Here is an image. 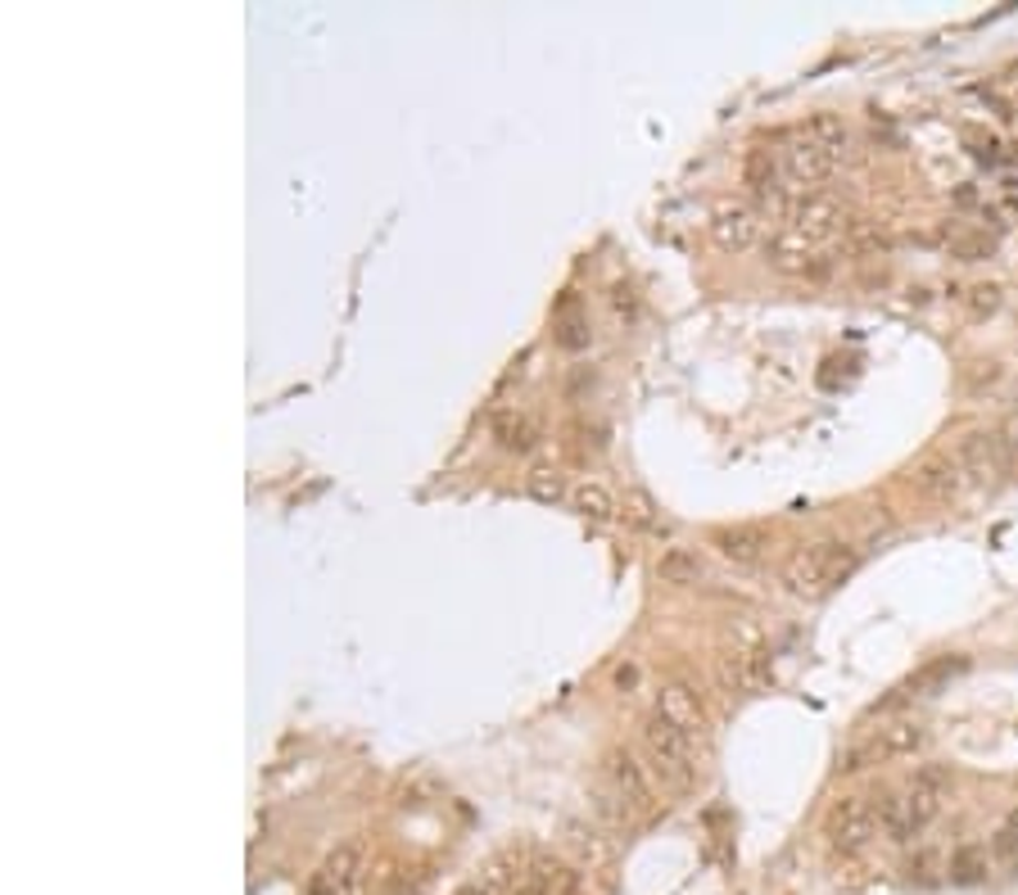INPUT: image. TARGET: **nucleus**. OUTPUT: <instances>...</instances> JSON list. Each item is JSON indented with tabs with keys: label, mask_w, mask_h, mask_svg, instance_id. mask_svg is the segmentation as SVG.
<instances>
[{
	"label": "nucleus",
	"mask_w": 1018,
	"mask_h": 895,
	"mask_svg": "<svg viewBox=\"0 0 1018 895\" xmlns=\"http://www.w3.org/2000/svg\"><path fill=\"white\" fill-rule=\"evenodd\" d=\"M823 832H829V841L838 845V851H864L869 841L879 836V814H874V801L869 796H842V801H833L829 819H823Z\"/></svg>",
	"instance_id": "4"
},
{
	"label": "nucleus",
	"mask_w": 1018,
	"mask_h": 895,
	"mask_svg": "<svg viewBox=\"0 0 1018 895\" xmlns=\"http://www.w3.org/2000/svg\"><path fill=\"white\" fill-rule=\"evenodd\" d=\"M905 877H910L914 886H942V882H946V864H942L933 851H919V855L905 864Z\"/></svg>",
	"instance_id": "27"
},
{
	"label": "nucleus",
	"mask_w": 1018,
	"mask_h": 895,
	"mask_svg": "<svg viewBox=\"0 0 1018 895\" xmlns=\"http://www.w3.org/2000/svg\"><path fill=\"white\" fill-rule=\"evenodd\" d=\"M715 552L734 566H756L769 552V529L765 525H730L715 534Z\"/></svg>",
	"instance_id": "13"
},
{
	"label": "nucleus",
	"mask_w": 1018,
	"mask_h": 895,
	"mask_svg": "<svg viewBox=\"0 0 1018 895\" xmlns=\"http://www.w3.org/2000/svg\"><path fill=\"white\" fill-rule=\"evenodd\" d=\"M702 575H706V566H702V557L693 552V547H665L661 561H657V579L670 583V588H689Z\"/></svg>",
	"instance_id": "19"
},
{
	"label": "nucleus",
	"mask_w": 1018,
	"mask_h": 895,
	"mask_svg": "<svg viewBox=\"0 0 1018 895\" xmlns=\"http://www.w3.org/2000/svg\"><path fill=\"white\" fill-rule=\"evenodd\" d=\"M797 235H806L810 244H823V240H833V235H842V231H851V222H847V209H842V199H833V194H819V190H810V194H797V204L788 209V218H784Z\"/></svg>",
	"instance_id": "5"
},
{
	"label": "nucleus",
	"mask_w": 1018,
	"mask_h": 895,
	"mask_svg": "<svg viewBox=\"0 0 1018 895\" xmlns=\"http://www.w3.org/2000/svg\"><path fill=\"white\" fill-rule=\"evenodd\" d=\"M643 751H648V760L661 769V778H670L674 787L697 782V751H693V737H684L670 719L648 715V724H643Z\"/></svg>",
	"instance_id": "2"
},
{
	"label": "nucleus",
	"mask_w": 1018,
	"mask_h": 895,
	"mask_svg": "<svg viewBox=\"0 0 1018 895\" xmlns=\"http://www.w3.org/2000/svg\"><path fill=\"white\" fill-rule=\"evenodd\" d=\"M1009 91H1014V99H1018V73H1014V77H1009Z\"/></svg>",
	"instance_id": "31"
},
{
	"label": "nucleus",
	"mask_w": 1018,
	"mask_h": 895,
	"mask_svg": "<svg viewBox=\"0 0 1018 895\" xmlns=\"http://www.w3.org/2000/svg\"><path fill=\"white\" fill-rule=\"evenodd\" d=\"M797 136L823 145V149H829V155H838V159L847 155V145H851V127H847L838 114H810V118L797 127Z\"/></svg>",
	"instance_id": "20"
},
{
	"label": "nucleus",
	"mask_w": 1018,
	"mask_h": 895,
	"mask_svg": "<svg viewBox=\"0 0 1018 895\" xmlns=\"http://www.w3.org/2000/svg\"><path fill=\"white\" fill-rule=\"evenodd\" d=\"M951 769L946 765H937V760H928V765H919L914 769V782H910V791H905V806H910V819H914V828L924 832L942 810H946V796H951Z\"/></svg>",
	"instance_id": "8"
},
{
	"label": "nucleus",
	"mask_w": 1018,
	"mask_h": 895,
	"mask_svg": "<svg viewBox=\"0 0 1018 895\" xmlns=\"http://www.w3.org/2000/svg\"><path fill=\"white\" fill-rule=\"evenodd\" d=\"M553 339H557V348H566V354H579V348H589L594 326H589V313L579 308L575 298H562V308L553 313Z\"/></svg>",
	"instance_id": "16"
},
{
	"label": "nucleus",
	"mask_w": 1018,
	"mask_h": 895,
	"mask_svg": "<svg viewBox=\"0 0 1018 895\" xmlns=\"http://www.w3.org/2000/svg\"><path fill=\"white\" fill-rule=\"evenodd\" d=\"M765 263L774 267V272H784V276H810V281H823L833 267H829V259H819L815 254V244L806 240V235H797L793 227H779L774 231L765 244Z\"/></svg>",
	"instance_id": "6"
},
{
	"label": "nucleus",
	"mask_w": 1018,
	"mask_h": 895,
	"mask_svg": "<svg viewBox=\"0 0 1018 895\" xmlns=\"http://www.w3.org/2000/svg\"><path fill=\"white\" fill-rule=\"evenodd\" d=\"M525 493L535 497V503H548V507H553V503H562V497H570L575 488L566 484V475H562V471H553V466H535V471L525 475Z\"/></svg>",
	"instance_id": "22"
},
{
	"label": "nucleus",
	"mask_w": 1018,
	"mask_h": 895,
	"mask_svg": "<svg viewBox=\"0 0 1018 895\" xmlns=\"http://www.w3.org/2000/svg\"><path fill=\"white\" fill-rule=\"evenodd\" d=\"M964 484H968V475H964V466L955 462V453H951V457H928L924 466L914 471V488L924 493V497H937V503H951V497H955Z\"/></svg>",
	"instance_id": "14"
},
{
	"label": "nucleus",
	"mask_w": 1018,
	"mask_h": 895,
	"mask_svg": "<svg viewBox=\"0 0 1018 895\" xmlns=\"http://www.w3.org/2000/svg\"><path fill=\"white\" fill-rule=\"evenodd\" d=\"M856 570V547L842 538H819L784 566V588L793 597H823Z\"/></svg>",
	"instance_id": "1"
},
{
	"label": "nucleus",
	"mask_w": 1018,
	"mask_h": 895,
	"mask_svg": "<svg viewBox=\"0 0 1018 895\" xmlns=\"http://www.w3.org/2000/svg\"><path fill=\"white\" fill-rule=\"evenodd\" d=\"M570 503L579 507V516H589V520H611L616 516V497L598 484V480H585L575 493H570Z\"/></svg>",
	"instance_id": "23"
},
{
	"label": "nucleus",
	"mask_w": 1018,
	"mask_h": 895,
	"mask_svg": "<svg viewBox=\"0 0 1018 895\" xmlns=\"http://www.w3.org/2000/svg\"><path fill=\"white\" fill-rule=\"evenodd\" d=\"M358 877H363V845L349 841V845H339V851L326 860L322 882H326L335 895H349V891L358 886Z\"/></svg>",
	"instance_id": "18"
},
{
	"label": "nucleus",
	"mask_w": 1018,
	"mask_h": 895,
	"mask_svg": "<svg viewBox=\"0 0 1018 895\" xmlns=\"http://www.w3.org/2000/svg\"><path fill=\"white\" fill-rule=\"evenodd\" d=\"M657 715H661V719H670V724H674L679 733H684V737H706V728H711L697 687L679 683V678L661 683V692H657Z\"/></svg>",
	"instance_id": "10"
},
{
	"label": "nucleus",
	"mask_w": 1018,
	"mask_h": 895,
	"mask_svg": "<svg viewBox=\"0 0 1018 895\" xmlns=\"http://www.w3.org/2000/svg\"><path fill=\"white\" fill-rule=\"evenodd\" d=\"M874 814H879V832L888 836V841H914L919 836V828H914V819H910V806H905V796H879L874 801Z\"/></svg>",
	"instance_id": "21"
},
{
	"label": "nucleus",
	"mask_w": 1018,
	"mask_h": 895,
	"mask_svg": "<svg viewBox=\"0 0 1018 895\" xmlns=\"http://www.w3.org/2000/svg\"><path fill=\"white\" fill-rule=\"evenodd\" d=\"M968 661L964 656H942V661H933L928 670H919L914 678H910V687L905 692H914V696H924V687H937L942 678H951V674H959Z\"/></svg>",
	"instance_id": "26"
},
{
	"label": "nucleus",
	"mask_w": 1018,
	"mask_h": 895,
	"mask_svg": "<svg viewBox=\"0 0 1018 895\" xmlns=\"http://www.w3.org/2000/svg\"><path fill=\"white\" fill-rule=\"evenodd\" d=\"M490 434H494V443L503 448V453H529V448L539 443L535 421H529L525 412H516V408H498L494 421H490Z\"/></svg>",
	"instance_id": "15"
},
{
	"label": "nucleus",
	"mask_w": 1018,
	"mask_h": 895,
	"mask_svg": "<svg viewBox=\"0 0 1018 895\" xmlns=\"http://www.w3.org/2000/svg\"><path fill=\"white\" fill-rule=\"evenodd\" d=\"M955 462L964 466L968 480L978 484H996L1005 471H1009V439L996 434V430H974L964 434L959 448H955Z\"/></svg>",
	"instance_id": "7"
},
{
	"label": "nucleus",
	"mask_w": 1018,
	"mask_h": 895,
	"mask_svg": "<svg viewBox=\"0 0 1018 895\" xmlns=\"http://www.w3.org/2000/svg\"><path fill=\"white\" fill-rule=\"evenodd\" d=\"M924 741H928V728H919L910 719H896V724H883L874 728L860 746H851L847 751V773L864 769V765H892V760H905V756H919L924 751Z\"/></svg>",
	"instance_id": "3"
},
{
	"label": "nucleus",
	"mask_w": 1018,
	"mask_h": 895,
	"mask_svg": "<svg viewBox=\"0 0 1018 895\" xmlns=\"http://www.w3.org/2000/svg\"><path fill=\"white\" fill-rule=\"evenodd\" d=\"M616 687H620V692H634V687H639V665L625 661V665L616 670Z\"/></svg>",
	"instance_id": "30"
},
{
	"label": "nucleus",
	"mask_w": 1018,
	"mask_h": 895,
	"mask_svg": "<svg viewBox=\"0 0 1018 895\" xmlns=\"http://www.w3.org/2000/svg\"><path fill=\"white\" fill-rule=\"evenodd\" d=\"M602 769H607L611 787L620 791V801L639 806V810H652V806H657V787H652V773H648V765H643L634 751H625V746H616V751H607Z\"/></svg>",
	"instance_id": "9"
},
{
	"label": "nucleus",
	"mask_w": 1018,
	"mask_h": 895,
	"mask_svg": "<svg viewBox=\"0 0 1018 895\" xmlns=\"http://www.w3.org/2000/svg\"><path fill=\"white\" fill-rule=\"evenodd\" d=\"M996 380H1000V362H974V367L964 371V385H968V389H991Z\"/></svg>",
	"instance_id": "29"
},
{
	"label": "nucleus",
	"mask_w": 1018,
	"mask_h": 895,
	"mask_svg": "<svg viewBox=\"0 0 1018 895\" xmlns=\"http://www.w3.org/2000/svg\"><path fill=\"white\" fill-rule=\"evenodd\" d=\"M838 155H829V149L823 145H815V140H806V136H793L788 145H784V172H788V181H797V186H819V181H829L833 172H838Z\"/></svg>",
	"instance_id": "12"
},
{
	"label": "nucleus",
	"mask_w": 1018,
	"mask_h": 895,
	"mask_svg": "<svg viewBox=\"0 0 1018 895\" xmlns=\"http://www.w3.org/2000/svg\"><path fill=\"white\" fill-rule=\"evenodd\" d=\"M991 868H996V860H991L987 845H959V851L946 860V882L951 886H978L991 877Z\"/></svg>",
	"instance_id": "17"
},
{
	"label": "nucleus",
	"mask_w": 1018,
	"mask_h": 895,
	"mask_svg": "<svg viewBox=\"0 0 1018 895\" xmlns=\"http://www.w3.org/2000/svg\"><path fill=\"white\" fill-rule=\"evenodd\" d=\"M765 235V222L752 204H720L715 218H711V240L720 249H730V254H747V249H756Z\"/></svg>",
	"instance_id": "11"
},
{
	"label": "nucleus",
	"mask_w": 1018,
	"mask_h": 895,
	"mask_svg": "<svg viewBox=\"0 0 1018 895\" xmlns=\"http://www.w3.org/2000/svg\"><path fill=\"white\" fill-rule=\"evenodd\" d=\"M991 860H996V868L1018 873V806L1005 814V823L991 836Z\"/></svg>",
	"instance_id": "24"
},
{
	"label": "nucleus",
	"mask_w": 1018,
	"mask_h": 895,
	"mask_svg": "<svg viewBox=\"0 0 1018 895\" xmlns=\"http://www.w3.org/2000/svg\"><path fill=\"white\" fill-rule=\"evenodd\" d=\"M951 249H955L964 263H978V259L996 254V240H987V235H959V240H951Z\"/></svg>",
	"instance_id": "28"
},
{
	"label": "nucleus",
	"mask_w": 1018,
	"mask_h": 895,
	"mask_svg": "<svg viewBox=\"0 0 1018 895\" xmlns=\"http://www.w3.org/2000/svg\"><path fill=\"white\" fill-rule=\"evenodd\" d=\"M959 304L968 308V317H996L1000 304H1005V289L996 281H978V285H968L959 294Z\"/></svg>",
	"instance_id": "25"
}]
</instances>
